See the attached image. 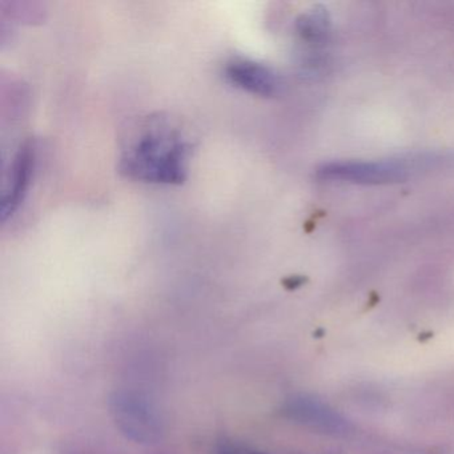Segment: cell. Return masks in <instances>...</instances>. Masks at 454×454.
<instances>
[{
	"label": "cell",
	"instance_id": "obj_3",
	"mask_svg": "<svg viewBox=\"0 0 454 454\" xmlns=\"http://www.w3.org/2000/svg\"><path fill=\"white\" fill-rule=\"evenodd\" d=\"M427 159H398L380 161H336L324 164L317 169L318 177L324 180L358 183V184H387L406 180L417 168V163Z\"/></svg>",
	"mask_w": 454,
	"mask_h": 454
},
{
	"label": "cell",
	"instance_id": "obj_4",
	"mask_svg": "<svg viewBox=\"0 0 454 454\" xmlns=\"http://www.w3.org/2000/svg\"><path fill=\"white\" fill-rule=\"evenodd\" d=\"M36 163V147L33 140H26L15 153L12 168L4 183L0 217L2 222L12 216L20 209L27 195Z\"/></svg>",
	"mask_w": 454,
	"mask_h": 454
},
{
	"label": "cell",
	"instance_id": "obj_7",
	"mask_svg": "<svg viewBox=\"0 0 454 454\" xmlns=\"http://www.w3.org/2000/svg\"><path fill=\"white\" fill-rule=\"evenodd\" d=\"M329 18L325 10L313 9L297 20L296 28L300 38L307 43L320 41L328 31Z\"/></svg>",
	"mask_w": 454,
	"mask_h": 454
},
{
	"label": "cell",
	"instance_id": "obj_8",
	"mask_svg": "<svg viewBox=\"0 0 454 454\" xmlns=\"http://www.w3.org/2000/svg\"><path fill=\"white\" fill-rule=\"evenodd\" d=\"M220 454H265L262 451L251 450V449L244 448H228L224 449Z\"/></svg>",
	"mask_w": 454,
	"mask_h": 454
},
{
	"label": "cell",
	"instance_id": "obj_2",
	"mask_svg": "<svg viewBox=\"0 0 454 454\" xmlns=\"http://www.w3.org/2000/svg\"><path fill=\"white\" fill-rule=\"evenodd\" d=\"M110 411L116 427L129 440L153 443L160 438L163 422L155 403L135 390H118L110 397Z\"/></svg>",
	"mask_w": 454,
	"mask_h": 454
},
{
	"label": "cell",
	"instance_id": "obj_5",
	"mask_svg": "<svg viewBox=\"0 0 454 454\" xmlns=\"http://www.w3.org/2000/svg\"><path fill=\"white\" fill-rule=\"evenodd\" d=\"M286 419L305 425L310 429L324 433H344L348 429L347 421L339 413L329 408L323 401L307 395L289 397L283 406Z\"/></svg>",
	"mask_w": 454,
	"mask_h": 454
},
{
	"label": "cell",
	"instance_id": "obj_1",
	"mask_svg": "<svg viewBox=\"0 0 454 454\" xmlns=\"http://www.w3.org/2000/svg\"><path fill=\"white\" fill-rule=\"evenodd\" d=\"M190 145L169 127L145 131L124 153L121 169L126 176L155 184H182L187 177Z\"/></svg>",
	"mask_w": 454,
	"mask_h": 454
},
{
	"label": "cell",
	"instance_id": "obj_6",
	"mask_svg": "<svg viewBox=\"0 0 454 454\" xmlns=\"http://www.w3.org/2000/svg\"><path fill=\"white\" fill-rule=\"evenodd\" d=\"M225 78L233 86L257 97L272 98L280 89L275 71L248 59H235L225 66Z\"/></svg>",
	"mask_w": 454,
	"mask_h": 454
}]
</instances>
